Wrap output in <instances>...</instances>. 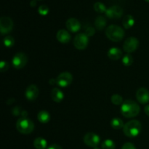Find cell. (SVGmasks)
Masks as SVG:
<instances>
[{
	"mask_svg": "<svg viewBox=\"0 0 149 149\" xmlns=\"http://www.w3.org/2000/svg\"><path fill=\"white\" fill-rule=\"evenodd\" d=\"M108 56L113 61H116L122 58V52L120 49L117 47H112L108 52Z\"/></svg>",
	"mask_w": 149,
	"mask_h": 149,
	"instance_id": "e0dca14e",
	"label": "cell"
},
{
	"mask_svg": "<svg viewBox=\"0 0 149 149\" xmlns=\"http://www.w3.org/2000/svg\"><path fill=\"white\" fill-rule=\"evenodd\" d=\"M30 5L31 7H35L36 5V0H32L30 2Z\"/></svg>",
	"mask_w": 149,
	"mask_h": 149,
	"instance_id": "8d00e7d4",
	"label": "cell"
},
{
	"mask_svg": "<svg viewBox=\"0 0 149 149\" xmlns=\"http://www.w3.org/2000/svg\"><path fill=\"white\" fill-rule=\"evenodd\" d=\"M47 149H63L61 148V146L58 145V144H52L49 146Z\"/></svg>",
	"mask_w": 149,
	"mask_h": 149,
	"instance_id": "d6a6232c",
	"label": "cell"
},
{
	"mask_svg": "<svg viewBox=\"0 0 149 149\" xmlns=\"http://www.w3.org/2000/svg\"><path fill=\"white\" fill-rule=\"evenodd\" d=\"M21 112H22V111L19 106H16V107H15L14 109H13V111H12V113H13V114L15 116L21 114Z\"/></svg>",
	"mask_w": 149,
	"mask_h": 149,
	"instance_id": "4dcf8cb0",
	"label": "cell"
},
{
	"mask_svg": "<svg viewBox=\"0 0 149 149\" xmlns=\"http://www.w3.org/2000/svg\"><path fill=\"white\" fill-rule=\"evenodd\" d=\"M123 14V9L119 5H113L106 10V15L111 19H119Z\"/></svg>",
	"mask_w": 149,
	"mask_h": 149,
	"instance_id": "8fae6325",
	"label": "cell"
},
{
	"mask_svg": "<svg viewBox=\"0 0 149 149\" xmlns=\"http://www.w3.org/2000/svg\"><path fill=\"white\" fill-rule=\"evenodd\" d=\"M122 24L126 29H130L135 24V19L131 15H127L123 17Z\"/></svg>",
	"mask_w": 149,
	"mask_h": 149,
	"instance_id": "ac0fdd59",
	"label": "cell"
},
{
	"mask_svg": "<svg viewBox=\"0 0 149 149\" xmlns=\"http://www.w3.org/2000/svg\"><path fill=\"white\" fill-rule=\"evenodd\" d=\"M39 94V90L37 86L35 84H31L26 88L25 95H26V99L30 101L35 100L38 97Z\"/></svg>",
	"mask_w": 149,
	"mask_h": 149,
	"instance_id": "7c38bea8",
	"label": "cell"
},
{
	"mask_svg": "<svg viewBox=\"0 0 149 149\" xmlns=\"http://www.w3.org/2000/svg\"><path fill=\"white\" fill-rule=\"evenodd\" d=\"M102 149H115L116 145L112 140L107 139L103 142L101 145Z\"/></svg>",
	"mask_w": 149,
	"mask_h": 149,
	"instance_id": "cb8c5ba5",
	"label": "cell"
},
{
	"mask_svg": "<svg viewBox=\"0 0 149 149\" xmlns=\"http://www.w3.org/2000/svg\"><path fill=\"white\" fill-rule=\"evenodd\" d=\"M122 149H136L135 146L131 143H126L123 145Z\"/></svg>",
	"mask_w": 149,
	"mask_h": 149,
	"instance_id": "1f68e13d",
	"label": "cell"
},
{
	"mask_svg": "<svg viewBox=\"0 0 149 149\" xmlns=\"http://www.w3.org/2000/svg\"><path fill=\"white\" fill-rule=\"evenodd\" d=\"M145 1H148V2H149V0H145Z\"/></svg>",
	"mask_w": 149,
	"mask_h": 149,
	"instance_id": "f35d334b",
	"label": "cell"
},
{
	"mask_svg": "<svg viewBox=\"0 0 149 149\" xmlns=\"http://www.w3.org/2000/svg\"><path fill=\"white\" fill-rule=\"evenodd\" d=\"M56 38L58 42L63 44H66L68 43L71 40V35L67 31L64 30V29H61L57 33Z\"/></svg>",
	"mask_w": 149,
	"mask_h": 149,
	"instance_id": "9a60e30c",
	"label": "cell"
},
{
	"mask_svg": "<svg viewBox=\"0 0 149 149\" xmlns=\"http://www.w3.org/2000/svg\"><path fill=\"white\" fill-rule=\"evenodd\" d=\"M89 43V37L84 33L77 34L74 37V45L77 49L82 50L87 48Z\"/></svg>",
	"mask_w": 149,
	"mask_h": 149,
	"instance_id": "8992f818",
	"label": "cell"
},
{
	"mask_svg": "<svg viewBox=\"0 0 149 149\" xmlns=\"http://www.w3.org/2000/svg\"><path fill=\"white\" fill-rule=\"evenodd\" d=\"M38 12H39V13L41 15H47L48 14V13H49V8H48V7L47 5L42 4V5H41L40 7H39Z\"/></svg>",
	"mask_w": 149,
	"mask_h": 149,
	"instance_id": "83f0119b",
	"label": "cell"
},
{
	"mask_svg": "<svg viewBox=\"0 0 149 149\" xmlns=\"http://www.w3.org/2000/svg\"><path fill=\"white\" fill-rule=\"evenodd\" d=\"M9 67H10V65H9L8 63L4 61H2L1 63H0V71L1 72L7 71L9 69Z\"/></svg>",
	"mask_w": 149,
	"mask_h": 149,
	"instance_id": "f1b7e54d",
	"label": "cell"
},
{
	"mask_svg": "<svg viewBox=\"0 0 149 149\" xmlns=\"http://www.w3.org/2000/svg\"><path fill=\"white\" fill-rule=\"evenodd\" d=\"M93 149H100V148H98V147H96V148H94Z\"/></svg>",
	"mask_w": 149,
	"mask_h": 149,
	"instance_id": "74e56055",
	"label": "cell"
},
{
	"mask_svg": "<svg viewBox=\"0 0 149 149\" xmlns=\"http://www.w3.org/2000/svg\"><path fill=\"white\" fill-rule=\"evenodd\" d=\"M141 111V108L136 102L127 100L121 106V113L126 118H133L138 116Z\"/></svg>",
	"mask_w": 149,
	"mask_h": 149,
	"instance_id": "6da1fadb",
	"label": "cell"
},
{
	"mask_svg": "<svg viewBox=\"0 0 149 149\" xmlns=\"http://www.w3.org/2000/svg\"><path fill=\"white\" fill-rule=\"evenodd\" d=\"M136 98L141 104L149 103V91L145 87H141L136 93Z\"/></svg>",
	"mask_w": 149,
	"mask_h": 149,
	"instance_id": "4fadbf2b",
	"label": "cell"
},
{
	"mask_svg": "<svg viewBox=\"0 0 149 149\" xmlns=\"http://www.w3.org/2000/svg\"><path fill=\"white\" fill-rule=\"evenodd\" d=\"M142 125L138 120H131L127 122L123 127V132L128 138H135L141 132Z\"/></svg>",
	"mask_w": 149,
	"mask_h": 149,
	"instance_id": "7a4b0ae2",
	"label": "cell"
},
{
	"mask_svg": "<svg viewBox=\"0 0 149 149\" xmlns=\"http://www.w3.org/2000/svg\"><path fill=\"white\" fill-rule=\"evenodd\" d=\"M111 103L114 105H121L123 103V97L121 95L117 94L113 95L111 97Z\"/></svg>",
	"mask_w": 149,
	"mask_h": 149,
	"instance_id": "484cf974",
	"label": "cell"
},
{
	"mask_svg": "<svg viewBox=\"0 0 149 149\" xmlns=\"http://www.w3.org/2000/svg\"><path fill=\"white\" fill-rule=\"evenodd\" d=\"M95 29H93V27H91V26L87 27V29H85V31H84V33H85L88 37L93 36V35L95 34Z\"/></svg>",
	"mask_w": 149,
	"mask_h": 149,
	"instance_id": "f546056e",
	"label": "cell"
},
{
	"mask_svg": "<svg viewBox=\"0 0 149 149\" xmlns=\"http://www.w3.org/2000/svg\"><path fill=\"white\" fill-rule=\"evenodd\" d=\"M100 138L99 135L94 132H88L84 137V143L87 146L96 148L100 143Z\"/></svg>",
	"mask_w": 149,
	"mask_h": 149,
	"instance_id": "30bf717a",
	"label": "cell"
},
{
	"mask_svg": "<svg viewBox=\"0 0 149 149\" xmlns=\"http://www.w3.org/2000/svg\"><path fill=\"white\" fill-rule=\"evenodd\" d=\"M13 21L10 17H1L0 18V32L1 35L7 34L12 31Z\"/></svg>",
	"mask_w": 149,
	"mask_h": 149,
	"instance_id": "52a82bcc",
	"label": "cell"
},
{
	"mask_svg": "<svg viewBox=\"0 0 149 149\" xmlns=\"http://www.w3.org/2000/svg\"><path fill=\"white\" fill-rule=\"evenodd\" d=\"M93 7H94V10H95L97 13H106V7L105 6L104 4H103L102 2L100 1H97L93 5Z\"/></svg>",
	"mask_w": 149,
	"mask_h": 149,
	"instance_id": "603a6c76",
	"label": "cell"
},
{
	"mask_svg": "<svg viewBox=\"0 0 149 149\" xmlns=\"http://www.w3.org/2000/svg\"><path fill=\"white\" fill-rule=\"evenodd\" d=\"M16 128L17 131L21 134H27L31 133L34 130V124L31 119L27 118H20L17 119V123H16Z\"/></svg>",
	"mask_w": 149,
	"mask_h": 149,
	"instance_id": "277c9868",
	"label": "cell"
},
{
	"mask_svg": "<svg viewBox=\"0 0 149 149\" xmlns=\"http://www.w3.org/2000/svg\"><path fill=\"white\" fill-rule=\"evenodd\" d=\"M37 119L42 124L48 123L50 120V114L47 111H41L37 115Z\"/></svg>",
	"mask_w": 149,
	"mask_h": 149,
	"instance_id": "ffe728a7",
	"label": "cell"
},
{
	"mask_svg": "<svg viewBox=\"0 0 149 149\" xmlns=\"http://www.w3.org/2000/svg\"><path fill=\"white\" fill-rule=\"evenodd\" d=\"M139 41L135 37H129L125 40L123 45V49L127 54L135 52L138 47Z\"/></svg>",
	"mask_w": 149,
	"mask_h": 149,
	"instance_id": "9c48e42d",
	"label": "cell"
},
{
	"mask_svg": "<svg viewBox=\"0 0 149 149\" xmlns=\"http://www.w3.org/2000/svg\"><path fill=\"white\" fill-rule=\"evenodd\" d=\"M106 35L110 40L118 42L122 40L125 36V31L116 25H111L106 29Z\"/></svg>",
	"mask_w": 149,
	"mask_h": 149,
	"instance_id": "3957f363",
	"label": "cell"
},
{
	"mask_svg": "<svg viewBox=\"0 0 149 149\" xmlns=\"http://www.w3.org/2000/svg\"><path fill=\"white\" fill-rule=\"evenodd\" d=\"M65 25H66V28L68 29V30L72 33H76L81 29L80 22L74 17H71V18L68 19Z\"/></svg>",
	"mask_w": 149,
	"mask_h": 149,
	"instance_id": "5bb4252c",
	"label": "cell"
},
{
	"mask_svg": "<svg viewBox=\"0 0 149 149\" xmlns=\"http://www.w3.org/2000/svg\"><path fill=\"white\" fill-rule=\"evenodd\" d=\"M57 84L59 87L65 88L68 87L71 84L73 81V77L71 73L69 72H63L58 75L56 79Z\"/></svg>",
	"mask_w": 149,
	"mask_h": 149,
	"instance_id": "ba28073f",
	"label": "cell"
},
{
	"mask_svg": "<svg viewBox=\"0 0 149 149\" xmlns=\"http://www.w3.org/2000/svg\"><path fill=\"white\" fill-rule=\"evenodd\" d=\"M28 63V57L24 52H17L13 57L12 63L13 67L16 69H21L26 66Z\"/></svg>",
	"mask_w": 149,
	"mask_h": 149,
	"instance_id": "5b68a950",
	"label": "cell"
},
{
	"mask_svg": "<svg viewBox=\"0 0 149 149\" xmlns=\"http://www.w3.org/2000/svg\"><path fill=\"white\" fill-rule=\"evenodd\" d=\"M33 146L36 149H45L47 146V141L43 138H36L33 141Z\"/></svg>",
	"mask_w": 149,
	"mask_h": 149,
	"instance_id": "d6986e66",
	"label": "cell"
},
{
	"mask_svg": "<svg viewBox=\"0 0 149 149\" xmlns=\"http://www.w3.org/2000/svg\"><path fill=\"white\" fill-rule=\"evenodd\" d=\"M111 126L114 130H121L124 127L125 125H124L123 121L121 119H119V118H113L111 121Z\"/></svg>",
	"mask_w": 149,
	"mask_h": 149,
	"instance_id": "7402d4cb",
	"label": "cell"
},
{
	"mask_svg": "<svg viewBox=\"0 0 149 149\" xmlns=\"http://www.w3.org/2000/svg\"><path fill=\"white\" fill-rule=\"evenodd\" d=\"M95 26L97 30H103L106 26V19L103 16H97L95 20Z\"/></svg>",
	"mask_w": 149,
	"mask_h": 149,
	"instance_id": "44dd1931",
	"label": "cell"
},
{
	"mask_svg": "<svg viewBox=\"0 0 149 149\" xmlns=\"http://www.w3.org/2000/svg\"><path fill=\"white\" fill-rule=\"evenodd\" d=\"M22 116V118H27V116H28V112L26 111L25 110H23L21 112V114H20Z\"/></svg>",
	"mask_w": 149,
	"mask_h": 149,
	"instance_id": "836d02e7",
	"label": "cell"
},
{
	"mask_svg": "<svg viewBox=\"0 0 149 149\" xmlns=\"http://www.w3.org/2000/svg\"><path fill=\"white\" fill-rule=\"evenodd\" d=\"M4 45L7 47H12L15 45V39L12 36H7L3 40Z\"/></svg>",
	"mask_w": 149,
	"mask_h": 149,
	"instance_id": "4316f807",
	"label": "cell"
},
{
	"mask_svg": "<svg viewBox=\"0 0 149 149\" xmlns=\"http://www.w3.org/2000/svg\"><path fill=\"white\" fill-rule=\"evenodd\" d=\"M51 97L53 101L56 103H61L64 99V94L59 88L55 87L51 91Z\"/></svg>",
	"mask_w": 149,
	"mask_h": 149,
	"instance_id": "2e32d148",
	"label": "cell"
},
{
	"mask_svg": "<svg viewBox=\"0 0 149 149\" xmlns=\"http://www.w3.org/2000/svg\"><path fill=\"white\" fill-rule=\"evenodd\" d=\"M133 58L130 54H127L125 56L122 58V63L125 65V66H130L132 63H133Z\"/></svg>",
	"mask_w": 149,
	"mask_h": 149,
	"instance_id": "d4e9b609",
	"label": "cell"
},
{
	"mask_svg": "<svg viewBox=\"0 0 149 149\" xmlns=\"http://www.w3.org/2000/svg\"><path fill=\"white\" fill-rule=\"evenodd\" d=\"M49 84H57V81H56V79H49Z\"/></svg>",
	"mask_w": 149,
	"mask_h": 149,
	"instance_id": "d590c367",
	"label": "cell"
},
{
	"mask_svg": "<svg viewBox=\"0 0 149 149\" xmlns=\"http://www.w3.org/2000/svg\"><path fill=\"white\" fill-rule=\"evenodd\" d=\"M144 111H145L146 114L148 116H149V105L146 106L145 109H144Z\"/></svg>",
	"mask_w": 149,
	"mask_h": 149,
	"instance_id": "e575fe53",
	"label": "cell"
}]
</instances>
